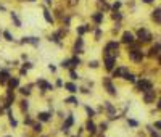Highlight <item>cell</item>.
Segmentation results:
<instances>
[{"label": "cell", "instance_id": "obj_34", "mask_svg": "<svg viewBox=\"0 0 161 137\" xmlns=\"http://www.w3.org/2000/svg\"><path fill=\"white\" fill-rule=\"evenodd\" d=\"M97 128H98V134H105V132L109 129V121H102V123H97Z\"/></svg>", "mask_w": 161, "mask_h": 137}, {"label": "cell", "instance_id": "obj_58", "mask_svg": "<svg viewBox=\"0 0 161 137\" xmlns=\"http://www.w3.org/2000/svg\"><path fill=\"white\" fill-rule=\"evenodd\" d=\"M0 39H2V32H0Z\"/></svg>", "mask_w": 161, "mask_h": 137}, {"label": "cell", "instance_id": "obj_1", "mask_svg": "<svg viewBox=\"0 0 161 137\" xmlns=\"http://www.w3.org/2000/svg\"><path fill=\"white\" fill-rule=\"evenodd\" d=\"M69 34V27H58V29L52 31V32L47 36V40L49 42L55 44V45L58 47V49H64V39H66V36Z\"/></svg>", "mask_w": 161, "mask_h": 137}, {"label": "cell", "instance_id": "obj_40", "mask_svg": "<svg viewBox=\"0 0 161 137\" xmlns=\"http://www.w3.org/2000/svg\"><path fill=\"white\" fill-rule=\"evenodd\" d=\"M126 123H127V126H129V128H134V129L140 126V123L137 121V119H134V118H127V119H126Z\"/></svg>", "mask_w": 161, "mask_h": 137}, {"label": "cell", "instance_id": "obj_46", "mask_svg": "<svg viewBox=\"0 0 161 137\" xmlns=\"http://www.w3.org/2000/svg\"><path fill=\"white\" fill-rule=\"evenodd\" d=\"M111 19H113V21H121V19H122V13L121 11H113V15H111Z\"/></svg>", "mask_w": 161, "mask_h": 137}, {"label": "cell", "instance_id": "obj_42", "mask_svg": "<svg viewBox=\"0 0 161 137\" xmlns=\"http://www.w3.org/2000/svg\"><path fill=\"white\" fill-rule=\"evenodd\" d=\"M77 94H82V95H92V89H89V87H85V85H79V92Z\"/></svg>", "mask_w": 161, "mask_h": 137}, {"label": "cell", "instance_id": "obj_52", "mask_svg": "<svg viewBox=\"0 0 161 137\" xmlns=\"http://www.w3.org/2000/svg\"><path fill=\"white\" fill-rule=\"evenodd\" d=\"M152 126H153L155 129H158V131H161V121H155Z\"/></svg>", "mask_w": 161, "mask_h": 137}, {"label": "cell", "instance_id": "obj_11", "mask_svg": "<svg viewBox=\"0 0 161 137\" xmlns=\"http://www.w3.org/2000/svg\"><path fill=\"white\" fill-rule=\"evenodd\" d=\"M127 73H131V70H129L127 65H118V66L111 71V74H109V76H111L114 81L116 79H124Z\"/></svg>", "mask_w": 161, "mask_h": 137}, {"label": "cell", "instance_id": "obj_33", "mask_svg": "<svg viewBox=\"0 0 161 137\" xmlns=\"http://www.w3.org/2000/svg\"><path fill=\"white\" fill-rule=\"evenodd\" d=\"M97 6H98V11H109L111 10V5L107 0H97Z\"/></svg>", "mask_w": 161, "mask_h": 137}, {"label": "cell", "instance_id": "obj_23", "mask_svg": "<svg viewBox=\"0 0 161 137\" xmlns=\"http://www.w3.org/2000/svg\"><path fill=\"white\" fill-rule=\"evenodd\" d=\"M155 98H156V90H153V89L142 94V100H143V103H145V105H152L153 102H155Z\"/></svg>", "mask_w": 161, "mask_h": 137}, {"label": "cell", "instance_id": "obj_55", "mask_svg": "<svg viewBox=\"0 0 161 137\" xmlns=\"http://www.w3.org/2000/svg\"><path fill=\"white\" fill-rule=\"evenodd\" d=\"M142 2H143V3H152L153 0H142Z\"/></svg>", "mask_w": 161, "mask_h": 137}, {"label": "cell", "instance_id": "obj_31", "mask_svg": "<svg viewBox=\"0 0 161 137\" xmlns=\"http://www.w3.org/2000/svg\"><path fill=\"white\" fill-rule=\"evenodd\" d=\"M68 81H73V82H77V81H82V76L77 70H68Z\"/></svg>", "mask_w": 161, "mask_h": 137}, {"label": "cell", "instance_id": "obj_38", "mask_svg": "<svg viewBox=\"0 0 161 137\" xmlns=\"http://www.w3.org/2000/svg\"><path fill=\"white\" fill-rule=\"evenodd\" d=\"M102 37H103V29H102V27H97V29L94 31V40L95 42H100Z\"/></svg>", "mask_w": 161, "mask_h": 137}, {"label": "cell", "instance_id": "obj_12", "mask_svg": "<svg viewBox=\"0 0 161 137\" xmlns=\"http://www.w3.org/2000/svg\"><path fill=\"white\" fill-rule=\"evenodd\" d=\"M34 89H36V82H26V84L19 85V89L16 92L24 98H31V95L34 94Z\"/></svg>", "mask_w": 161, "mask_h": 137}, {"label": "cell", "instance_id": "obj_51", "mask_svg": "<svg viewBox=\"0 0 161 137\" xmlns=\"http://www.w3.org/2000/svg\"><path fill=\"white\" fill-rule=\"evenodd\" d=\"M27 60H29V55H27V53H21V55H19V61H21V63H23V61H27Z\"/></svg>", "mask_w": 161, "mask_h": 137}, {"label": "cell", "instance_id": "obj_54", "mask_svg": "<svg viewBox=\"0 0 161 137\" xmlns=\"http://www.w3.org/2000/svg\"><path fill=\"white\" fill-rule=\"evenodd\" d=\"M156 108H158L160 111H161V98H160V100H158V103H156Z\"/></svg>", "mask_w": 161, "mask_h": 137}, {"label": "cell", "instance_id": "obj_13", "mask_svg": "<svg viewBox=\"0 0 161 137\" xmlns=\"http://www.w3.org/2000/svg\"><path fill=\"white\" fill-rule=\"evenodd\" d=\"M53 113H50L49 110H39V111L36 113V119L39 123H42L44 126L45 124H50V123L53 121Z\"/></svg>", "mask_w": 161, "mask_h": 137}, {"label": "cell", "instance_id": "obj_24", "mask_svg": "<svg viewBox=\"0 0 161 137\" xmlns=\"http://www.w3.org/2000/svg\"><path fill=\"white\" fill-rule=\"evenodd\" d=\"M82 110H84V113H85V116H87V119H95L97 118V110H95L92 105H89V103H84L82 105Z\"/></svg>", "mask_w": 161, "mask_h": 137}, {"label": "cell", "instance_id": "obj_57", "mask_svg": "<svg viewBox=\"0 0 161 137\" xmlns=\"http://www.w3.org/2000/svg\"><path fill=\"white\" fill-rule=\"evenodd\" d=\"M2 137H13V134H5V136H2Z\"/></svg>", "mask_w": 161, "mask_h": 137}, {"label": "cell", "instance_id": "obj_44", "mask_svg": "<svg viewBox=\"0 0 161 137\" xmlns=\"http://www.w3.org/2000/svg\"><path fill=\"white\" fill-rule=\"evenodd\" d=\"M55 116H57L58 119H61V121H63L64 118H66V111H64V110H57V111H55Z\"/></svg>", "mask_w": 161, "mask_h": 137}, {"label": "cell", "instance_id": "obj_30", "mask_svg": "<svg viewBox=\"0 0 161 137\" xmlns=\"http://www.w3.org/2000/svg\"><path fill=\"white\" fill-rule=\"evenodd\" d=\"M42 8H44V13H42V16H44V19H45V23H47V24H50V26H53V24H55L53 13L50 11L49 8H45V6H42Z\"/></svg>", "mask_w": 161, "mask_h": 137}, {"label": "cell", "instance_id": "obj_15", "mask_svg": "<svg viewBox=\"0 0 161 137\" xmlns=\"http://www.w3.org/2000/svg\"><path fill=\"white\" fill-rule=\"evenodd\" d=\"M127 57L132 63H142L143 58H145V53L142 52V49H134V50H127Z\"/></svg>", "mask_w": 161, "mask_h": 137}, {"label": "cell", "instance_id": "obj_53", "mask_svg": "<svg viewBox=\"0 0 161 137\" xmlns=\"http://www.w3.org/2000/svg\"><path fill=\"white\" fill-rule=\"evenodd\" d=\"M45 3H47L49 6H52V5H53V0H45Z\"/></svg>", "mask_w": 161, "mask_h": 137}, {"label": "cell", "instance_id": "obj_59", "mask_svg": "<svg viewBox=\"0 0 161 137\" xmlns=\"http://www.w3.org/2000/svg\"><path fill=\"white\" fill-rule=\"evenodd\" d=\"M19 2H23V0H19Z\"/></svg>", "mask_w": 161, "mask_h": 137}, {"label": "cell", "instance_id": "obj_39", "mask_svg": "<svg viewBox=\"0 0 161 137\" xmlns=\"http://www.w3.org/2000/svg\"><path fill=\"white\" fill-rule=\"evenodd\" d=\"M21 68H24L26 71H31V70H34V68H36V63H34V61H31V60L23 61V63H21Z\"/></svg>", "mask_w": 161, "mask_h": 137}, {"label": "cell", "instance_id": "obj_9", "mask_svg": "<svg viewBox=\"0 0 161 137\" xmlns=\"http://www.w3.org/2000/svg\"><path fill=\"white\" fill-rule=\"evenodd\" d=\"M16 44H18V45H31V47H34V49H39L40 47V37L39 36H23Z\"/></svg>", "mask_w": 161, "mask_h": 137}, {"label": "cell", "instance_id": "obj_41", "mask_svg": "<svg viewBox=\"0 0 161 137\" xmlns=\"http://www.w3.org/2000/svg\"><path fill=\"white\" fill-rule=\"evenodd\" d=\"M53 85H55V89H63V85H64V79L63 77H55V82H53Z\"/></svg>", "mask_w": 161, "mask_h": 137}, {"label": "cell", "instance_id": "obj_2", "mask_svg": "<svg viewBox=\"0 0 161 137\" xmlns=\"http://www.w3.org/2000/svg\"><path fill=\"white\" fill-rule=\"evenodd\" d=\"M76 123H77L76 115H74L73 110H69V111L66 113V118H64L63 121H61V124H60V128H58V131H60L63 136L69 137V136H71V129H73L74 126H76Z\"/></svg>", "mask_w": 161, "mask_h": 137}, {"label": "cell", "instance_id": "obj_26", "mask_svg": "<svg viewBox=\"0 0 161 137\" xmlns=\"http://www.w3.org/2000/svg\"><path fill=\"white\" fill-rule=\"evenodd\" d=\"M69 65L73 70H79V68L84 65V61H82L81 57H77V55H71L69 57Z\"/></svg>", "mask_w": 161, "mask_h": 137}, {"label": "cell", "instance_id": "obj_14", "mask_svg": "<svg viewBox=\"0 0 161 137\" xmlns=\"http://www.w3.org/2000/svg\"><path fill=\"white\" fill-rule=\"evenodd\" d=\"M82 126H84V131H85V134H87L89 137H95L98 134V128H97L95 119H85V123Z\"/></svg>", "mask_w": 161, "mask_h": 137}, {"label": "cell", "instance_id": "obj_20", "mask_svg": "<svg viewBox=\"0 0 161 137\" xmlns=\"http://www.w3.org/2000/svg\"><path fill=\"white\" fill-rule=\"evenodd\" d=\"M63 89H64V90H66L69 95H76L77 92H79V85H77V82H73V81H64Z\"/></svg>", "mask_w": 161, "mask_h": 137}, {"label": "cell", "instance_id": "obj_16", "mask_svg": "<svg viewBox=\"0 0 161 137\" xmlns=\"http://www.w3.org/2000/svg\"><path fill=\"white\" fill-rule=\"evenodd\" d=\"M11 76H13V74H11V70H10V68H6V66L0 68V87L5 89Z\"/></svg>", "mask_w": 161, "mask_h": 137}, {"label": "cell", "instance_id": "obj_32", "mask_svg": "<svg viewBox=\"0 0 161 137\" xmlns=\"http://www.w3.org/2000/svg\"><path fill=\"white\" fill-rule=\"evenodd\" d=\"M21 123H23V126H24V128H29L31 129V126L36 123V116H32V115H29V113H27V115L23 116V121Z\"/></svg>", "mask_w": 161, "mask_h": 137}, {"label": "cell", "instance_id": "obj_8", "mask_svg": "<svg viewBox=\"0 0 161 137\" xmlns=\"http://www.w3.org/2000/svg\"><path fill=\"white\" fill-rule=\"evenodd\" d=\"M116 63H118V57H113V55H105L103 60H102V66L108 74H111V71L118 66Z\"/></svg>", "mask_w": 161, "mask_h": 137}, {"label": "cell", "instance_id": "obj_43", "mask_svg": "<svg viewBox=\"0 0 161 137\" xmlns=\"http://www.w3.org/2000/svg\"><path fill=\"white\" fill-rule=\"evenodd\" d=\"M124 81L131 82V84H135V82H137V76L134 73H127V74H126V77H124Z\"/></svg>", "mask_w": 161, "mask_h": 137}, {"label": "cell", "instance_id": "obj_45", "mask_svg": "<svg viewBox=\"0 0 161 137\" xmlns=\"http://www.w3.org/2000/svg\"><path fill=\"white\" fill-rule=\"evenodd\" d=\"M147 132H148V134L152 136V137H161V136L158 134V132H156L155 129H153V126H152V124H148V126H147Z\"/></svg>", "mask_w": 161, "mask_h": 137}, {"label": "cell", "instance_id": "obj_37", "mask_svg": "<svg viewBox=\"0 0 161 137\" xmlns=\"http://www.w3.org/2000/svg\"><path fill=\"white\" fill-rule=\"evenodd\" d=\"M58 68L60 70H71V65H69V57L68 58H63V60H60V63H58Z\"/></svg>", "mask_w": 161, "mask_h": 137}, {"label": "cell", "instance_id": "obj_3", "mask_svg": "<svg viewBox=\"0 0 161 137\" xmlns=\"http://www.w3.org/2000/svg\"><path fill=\"white\" fill-rule=\"evenodd\" d=\"M36 87L39 89V92H40V97H45L47 94H52V92H55L57 89H55V85H53V82H50L47 77H44V76H39L36 81Z\"/></svg>", "mask_w": 161, "mask_h": 137}, {"label": "cell", "instance_id": "obj_7", "mask_svg": "<svg viewBox=\"0 0 161 137\" xmlns=\"http://www.w3.org/2000/svg\"><path fill=\"white\" fill-rule=\"evenodd\" d=\"M135 40L140 44V45H142V44H150L153 40V36L147 27H140V29L137 31V34H135Z\"/></svg>", "mask_w": 161, "mask_h": 137}, {"label": "cell", "instance_id": "obj_5", "mask_svg": "<svg viewBox=\"0 0 161 137\" xmlns=\"http://www.w3.org/2000/svg\"><path fill=\"white\" fill-rule=\"evenodd\" d=\"M119 47H121V42H118V40H108L107 44L103 45V49H102V57H105V55H113V57H119Z\"/></svg>", "mask_w": 161, "mask_h": 137}, {"label": "cell", "instance_id": "obj_4", "mask_svg": "<svg viewBox=\"0 0 161 137\" xmlns=\"http://www.w3.org/2000/svg\"><path fill=\"white\" fill-rule=\"evenodd\" d=\"M102 87H103V90L107 92V94L109 95V97H118L119 92H118V87H116L114 84V79H113L111 76H102Z\"/></svg>", "mask_w": 161, "mask_h": 137}, {"label": "cell", "instance_id": "obj_35", "mask_svg": "<svg viewBox=\"0 0 161 137\" xmlns=\"http://www.w3.org/2000/svg\"><path fill=\"white\" fill-rule=\"evenodd\" d=\"M152 19L156 24H161V8H155L152 11Z\"/></svg>", "mask_w": 161, "mask_h": 137}, {"label": "cell", "instance_id": "obj_6", "mask_svg": "<svg viewBox=\"0 0 161 137\" xmlns=\"http://www.w3.org/2000/svg\"><path fill=\"white\" fill-rule=\"evenodd\" d=\"M85 53V40L84 37H77L74 39L73 47H71V55H77V57H82Z\"/></svg>", "mask_w": 161, "mask_h": 137}, {"label": "cell", "instance_id": "obj_28", "mask_svg": "<svg viewBox=\"0 0 161 137\" xmlns=\"http://www.w3.org/2000/svg\"><path fill=\"white\" fill-rule=\"evenodd\" d=\"M29 131L32 132L34 136H37V137H39L40 134H44V131H45V129H44V124H42V123H39V121L36 119V123H34V124L31 126V129H29Z\"/></svg>", "mask_w": 161, "mask_h": 137}, {"label": "cell", "instance_id": "obj_18", "mask_svg": "<svg viewBox=\"0 0 161 137\" xmlns=\"http://www.w3.org/2000/svg\"><path fill=\"white\" fill-rule=\"evenodd\" d=\"M5 116H6V121H8V126H10L11 129H18V128H19V121H18V118L13 115V108L6 110V111H5Z\"/></svg>", "mask_w": 161, "mask_h": 137}, {"label": "cell", "instance_id": "obj_50", "mask_svg": "<svg viewBox=\"0 0 161 137\" xmlns=\"http://www.w3.org/2000/svg\"><path fill=\"white\" fill-rule=\"evenodd\" d=\"M27 74H29V71H26L24 68L19 66V70H18V76H19V77H27Z\"/></svg>", "mask_w": 161, "mask_h": 137}, {"label": "cell", "instance_id": "obj_36", "mask_svg": "<svg viewBox=\"0 0 161 137\" xmlns=\"http://www.w3.org/2000/svg\"><path fill=\"white\" fill-rule=\"evenodd\" d=\"M100 66H102V61L100 60H95V58H94V60H89L87 61V68H89V70H98Z\"/></svg>", "mask_w": 161, "mask_h": 137}, {"label": "cell", "instance_id": "obj_17", "mask_svg": "<svg viewBox=\"0 0 161 137\" xmlns=\"http://www.w3.org/2000/svg\"><path fill=\"white\" fill-rule=\"evenodd\" d=\"M16 105H18V110H19V113H21L23 116L29 113V110H31V100H29V98L21 97L18 102H16Z\"/></svg>", "mask_w": 161, "mask_h": 137}, {"label": "cell", "instance_id": "obj_47", "mask_svg": "<svg viewBox=\"0 0 161 137\" xmlns=\"http://www.w3.org/2000/svg\"><path fill=\"white\" fill-rule=\"evenodd\" d=\"M47 70H49L52 74H57V73H58V66H57V65H53V63H49V65H47Z\"/></svg>", "mask_w": 161, "mask_h": 137}, {"label": "cell", "instance_id": "obj_27", "mask_svg": "<svg viewBox=\"0 0 161 137\" xmlns=\"http://www.w3.org/2000/svg\"><path fill=\"white\" fill-rule=\"evenodd\" d=\"M19 85H21V77L19 76H11L8 81V84H6V87L8 89H13V90H18Z\"/></svg>", "mask_w": 161, "mask_h": 137}, {"label": "cell", "instance_id": "obj_29", "mask_svg": "<svg viewBox=\"0 0 161 137\" xmlns=\"http://www.w3.org/2000/svg\"><path fill=\"white\" fill-rule=\"evenodd\" d=\"M10 19H11V23H13V26L16 27V29H21L23 27V21H21V18L18 16V13L16 11H10Z\"/></svg>", "mask_w": 161, "mask_h": 137}, {"label": "cell", "instance_id": "obj_25", "mask_svg": "<svg viewBox=\"0 0 161 137\" xmlns=\"http://www.w3.org/2000/svg\"><path fill=\"white\" fill-rule=\"evenodd\" d=\"M2 39L5 40V42H8V44H16V42H18L16 37L13 36V32L10 29H3L2 31Z\"/></svg>", "mask_w": 161, "mask_h": 137}, {"label": "cell", "instance_id": "obj_10", "mask_svg": "<svg viewBox=\"0 0 161 137\" xmlns=\"http://www.w3.org/2000/svg\"><path fill=\"white\" fill-rule=\"evenodd\" d=\"M135 92H139V94H143V92L147 90H152L155 85H153V82L150 79H147V77H142V79H137L135 82Z\"/></svg>", "mask_w": 161, "mask_h": 137}, {"label": "cell", "instance_id": "obj_19", "mask_svg": "<svg viewBox=\"0 0 161 137\" xmlns=\"http://www.w3.org/2000/svg\"><path fill=\"white\" fill-rule=\"evenodd\" d=\"M90 21L94 23V26H97V27H100V24H103V21H105V15H103V11H94V13H90Z\"/></svg>", "mask_w": 161, "mask_h": 137}, {"label": "cell", "instance_id": "obj_22", "mask_svg": "<svg viewBox=\"0 0 161 137\" xmlns=\"http://www.w3.org/2000/svg\"><path fill=\"white\" fill-rule=\"evenodd\" d=\"M63 103L69 105V107H73V108H79L81 107V100L77 98V95H68V97H64Z\"/></svg>", "mask_w": 161, "mask_h": 137}, {"label": "cell", "instance_id": "obj_49", "mask_svg": "<svg viewBox=\"0 0 161 137\" xmlns=\"http://www.w3.org/2000/svg\"><path fill=\"white\" fill-rule=\"evenodd\" d=\"M121 6H122V3L119 2V0H116V2L111 5V10H113V11H119V8H121Z\"/></svg>", "mask_w": 161, "mask_h": 137}, {"label": "cell", "instance_id": "obj_48", "mask_svg": "<svg viewBox=\"0 0 161 137\" xmlns=\"http://www.w3.org/2000/svg\"><path fill=\"white\" fill-rule=\"evenodd\" d=\"M82 81H84V84H82V85H85V87H89V89H94L95 82L92 79H82Z\"/></svg>", "mask_w": 161, "mask_h": 137}, {"label": "cell", "instance_id": "obj_21", "mask_svg": "<svg viewBox=\"0 0 161 137\" xmlns=\"http://www.w3.org/2000/svg\"><path fill=\"white\" fill-rule=\"evenodd\" d=\"M135 42V36L131 32V31H124V32L121 34V44H124L126 47L131 45V44Z\"/></svg>", "mask_w": 161, "mask_h": 137}, {"label": "cell", "instance_id": "obj_56", "mask_svg": "<svg viewBox=\"0 0 161 137\" xmlns=\"http://www.w3.org/2000/svg\"><path fill=\"white\" fill-rule=\"evenodd\" d=\"M39 137H50V136H49V134H45V132H44V134H40Z\"/></svg>", "mask_w": 161, "mask_h": 137}]
</instances>
